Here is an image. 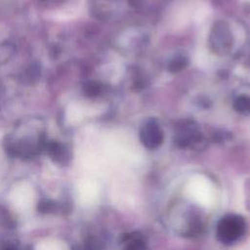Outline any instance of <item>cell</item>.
<instances>
[{
    "instance_id": "277c9868",
    "label": "cell",
    "mask_w": 250,
    "mask_h": 250,
    "mask_svg": "<svg viewBox=\"0 0 250 250\" xmlns=\"http://www.w3.org/2000/svg\"><path fill=\"white\" fill-rule=\"evenodd\" d=\"M1 250H18V249L13 245H5L1 248Z\"/></svg>"
},
{
    "instance_id": "7a4b0ae2",
    "label": "cell",
    "mask_w": 250,
    "mask_h": 250,
    "mask_svg": "<svg viewBox=\"0 0 250 250\" xmlns=\"http://www.w3.org/2000/svg\"><path fill=\"white\" fill-rule=\"evenodd\" d=\"M49 154L54 161L61 165H65L68 162V153L66 149L60 144H51L49 146Z\"/></svg>"
},
{
    "instance_id": "3957f363",
    "label": "cell",
    "mask_w": 250,
    "mask_h": 250,
    "mask_svg": "<svg viewBox=\"0 0 250 250\" xmlns=\"http://www.w3.org/2000/svg\"><path fill=\"white\" fill-rule=\"evenodd\" d=\"M37 208L38 212L41 214H51L58 211L60 209V206L56 201H53L51 199H43L38 202Z\"/></svg>"
},
{
    "instance_id": "6da1fadb",
    "label": "cell",
    "mask_w": 250,
    "mask_h": 250,
    "mask_svg": "<svg viewBox=\"0 0 250 250\" xmlns=\"http://www.w3.org/2000/svg\"><path fill=\"white\" fill-rule=\"evenodd\" d=\"M220 229L222 233L221 235L222 237H224V239L232 240L239 235L240 230L242 229V225L238 218L229 217L227 218V220H224V222H222V226Z\"/></svg>"
}]
</instances>
